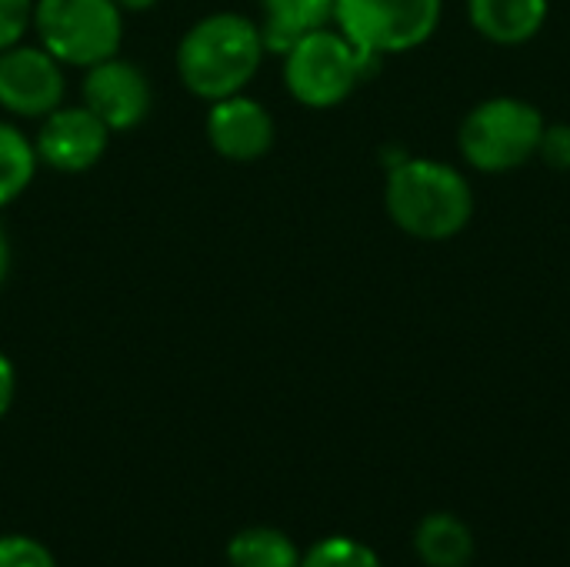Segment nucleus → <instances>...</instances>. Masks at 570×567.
I'll return each mask as SVG.
<instances>
[{
	"mask_svg": "<svg viewBox=\"0 0 570 567\" xmlns=\"http://www.w3.org/2000/svg\"><path fill=\"white\" fill-rule=\"evenodd\" d=\"M384 207L394 227L414 241H451L474 217V187L468 174L448 160L404 157L391 164Z\"/></svg>",
	"mask_w": 570,
	"mask_h": 567,
	"instance_id": "obj_1",
	"label": "nucleus"
},
{
	"mask_svg": "<svg viewBox=\"0 0 570 567\" xmlns=\"http://www.w3.org/2000/svg\"><path fill=\"white\" fill-rule=\"evenodd\" d=\"M264 33L244 13L220 10L197 20L177 47V77L200 100L244 94L264 60Z\"/></svg>",
	"mask_w": 570,
	"mask_h": 567,
	"instance_id": "obj_2",
	"label": "nucleus"
},
{
	"mask_svg": "<svg viewBox=\"0 0 570 567\" xmlns=\"http://www.w3.org/2000/svg\"><path fill=\"white\" fill-rule=\"evenodd\" d=\"M284 57V84L304 107L327 110L344 104L357 84H364L384 57L354 47L337 27L304 33Z\"/></svg>",
	"mask_w": 570,
	"mask_h": 567,
	"instance_id": "obj_3",
	"label": "nucleus"
},
{
	"mask_svg": "<svg viewBox=\"0 0 570 567\" xmlns=\"http://www.w3.org/2000/svg\"><path fill=\"white\" fill-rule=\"evenodd\" d=\"M544 114L521 97H488L468 110L458 130V150L481 174H511L538 157Z\"/></svg>",
	"mask_w": 570,
	"mask_h": 567,
	"instance_id": "obj_4",
	"label": "nucleus"
},
{
	"mask_svg": "<svg viewBox=\"0 0 570 567\" xmlns=\"http://www.w3.org/2000/svg\"><path fill=\"white\" fill-rule=\"evenodd\" d=\"M30 27L67 67H94L117 57L124 43V10L114 0H33Z\"/></svg>",
	"mask_w": 570,
	"mask_h": 567,
	"instance_id": "obj_5",
	"label": "nucleus"
},
{
	"mask_svg": "<svg viewBox=\"0 0 570 567\" xmlns=\"http://www.w3.org/2000/svg\"><path fill=\"white\" fill-rule=\"evenodd\" d=\"M441 13L444 0H337L334 27L354 47L391 57L428 43Z\"/></svg>",
	"mask_w": 570,
	"mask_h": 567,
	"instance_id": "obj_6",
	"label": "nucleus"
},
{
	"mask_svg": "<svg viewBox=\"0 0 570 567\" xmlns=\"http://www.w3.org/2000/svg\"><path fill=\"white\" fill-rule=\"evenodd\" d=\"M63 63L40 43H13L0 50V107L13 117L43 120L63 104Z\"/></svg>",
	"mask_w": 570,
	"mask_h": 567,
	"instance_id": "obj_7",
	"label": "nucleus"
},
{
	"mask_svg": "<svg viewBox=\"0 0 570 567\" xmlns=\"http://www.w3.org/2000/svg\"><path fill=\"white\" fill-rule=\"evenodd\" d=\"M110 130L107 124L80 107H57L40 120V130L33 137L37 160L60 170V174H83L107 154Z\"/></svg>",
	"mask_w": 570,
	"mask_h": 567,
	"instance_id": "obj_8",
	"label": "nucleus"
},
{
	"mask_svg": "<svg viewBox=\"0 0 570 567\" xmlns=\"http://www.w3.org/2000/svg\"><path fill=\"white\" fill-rule=\"evenodd\" d=\"M80 90H83V107L97 114L107 124V130H130L144 124L154 104L147 74L120 57H107L87 67Z\"/></svg>",
	"mask_w": 570,
	"mask_h": 567,
	"instance_id": "obj_9",
	"label": "nucleus"
},
{
	"mask_svg": "<svg viewBox=\"0 0 570 567\" xmlns=\"http://www.w3.org/2000/svg\"><path fill=\"white\" fill-rule=\"evenodd\" d=\"M207 140L224 160L254 164L274 147V117L247 94L220 97L207 110Z\"/></svg>",
	"mask_w": 570,
	"mask_h": 567,
	"instance_id": "obj_10",
	"label": "nucleus"
},
{
	"mask_svg": "<svg viewBox=\"0 0 570 567\" xmlns=\"http://www.w3.org/2000/svg\"><path fill=\"white\" fill-rule=\"evenodd\" d=\"M474 30L501 47H518L534 40L551 13L548 0H468Z\"/></svg>",
	"mask_w": 570,
	"mask_h": 567,
	"instance_id": "obj_11",
	"label": "nucleus"
},
{
	"mask_svg": "<svg viewBox=\"0 0 570 567\" xmlns=\"http://www.w3.org/2000/svg\"><path fill=\"white\" fill-rule=\"evenodd\" d=\"M337 0H261L264 7V47L271 53H287L304 33L334 23Z\"/></svg>",
	"mask_w": 570,
	"mask_h": 567,
	"instance_id": "obj_12",
	"label": "nucleus"
},
{
	"mask_svg": "<svg viewBox=\"0 0 570 567\" xmlns=\"http://www.w3.org/2000/svg\"><path fill=\"white\" fill-rule=\"evenodd\" d=\"M414 551L428 567H468L474 558V535L458 515L434 511L417 525Z\"/></svg>",
	"mask_w": 570,
	"mask_h": 567,
	"instance_id": "obj_13",
	"label": "nucleus"
},
{
	"mask_svg": "<svg viewBox=\"0 0 570 567\" xmlns=\"http://www.w3.org/2000/svg\"><path fill=\"white\" fill-rule=\"evenodd\" d=\"M230 567H301V548L271 525H250L227 541Z\"/></svg>",
	"mask_w": 570,
	"mask_h": 567,
	"instance_id": "obj_14",
	"label": "nucleus"
},
{
	"mask_svg": "<svg viewBox=\"0 0 570 567\" xmlns=\"http://www.w3.org/2000/svg\"><path fill=\"white\" fill-rule=\"evenodd\" d=\"M37 150L27 134L7 120H0V211L10 207L37 174Z\"/></svg>",
	"mask_w": 570,
	"mask_h": 567,
	"instance_id": "obj_15",
	"label": "nucleus"
},
{
	"mask_svg": "<svg viewBox=\"0 0 570 567\" xmlns=\"http://www.w3.org/2000/svg\"><path fill=\"white\" fill-rule=\"evenodd\" d=\"M301 567H384L381 558L354 541V538H324L307 555H301Z\"/></svg>",
	"mask_w": 570,
	"mask_h": 567,
	"instance_id": "obj_16",
	"label": "nucleus"
},
{
	"mask_svg": "<svg viewBox=\"0 0 570 567\" xmlns=\"http://www.w3.org/2000/svg\"><path fill=\"white\" fill-rule=\"evenodd\" d=\"M0 567H57L47 545L27 535H0Z\"/></svg>",
	"mask_w": 570,
	"mask_h": 567,
	"instance_id": "obj_17",
	"label": "nucleus"
},
{
	"mask_svg": "<svg viewBox=\"0 0 570 567\" xmlns=\"http://www.w3.org/2000/svg\"><path fill=\"white\" fill-rule=\"evenodd\" d=\"M33 20V0H0V50L23 40Z\"/></svg>",
	"mask_w": 570,
	"mask_h": 567,
	"instance_id": "obj_18",
	"label": "nucleus"
},
{
	"mask_svg": "<svg viewBox=\"0 0 570 567\" xmlns=\"http://www.w3.org/2000/svg\"><path fill=\"white\" fill-rule=\"evenodd\" d=\"M538 157L554 170H570V124H544Z\"/></svg>",
	"mask_w": 570,
	"mask_h": 567,
	"instance_id": "obj_19",
	"label": "nucleus"
},
{
	"mask_svg": "<svg viewBox=\"0 0 570 567\" xmlns=\"http://www.w3.org/2000/svg\"><path fill=\"white\" fill-rule=\"evenodd\" d=\"M13 394H17V371H13V361L0 351V421L7 418L13 404Z\"/></svg>",
	"mask_w": 570,
	"mask_h": 567,
	"instance_id": "obj_20",
	"label": "nucleus"
},
{
	"mask_svg": "<svg viewBox=\"0 0 570 567\" xmlns=\"http://www.w3.org/2000/svg\"><path fill=\"white\" fill-rule=\"evenodd\" d=\"M10 274V241H7V231L0 227V284L7 281Z\"/></svg>",
	"mask_w": 570,
	"mask_h": 567,
	"instance_id": "obj_21",
	"label": "nucleus"
},
{
	"mask_svg": "<svg viewBox=\"0 0 570 567\" xmlns=\"http://www.w3.org/2000/svg\"><path fill=\"white\" fill-rule=\"evenodd\" d=\"M114 3H117L120 10H150L157 0H114Z\"/></svg>",
	"mask_w": 570,
	"mask_h": 567,
	"instance_id": "obj_22",
	"label": "nucleus"
}]
</instances>
